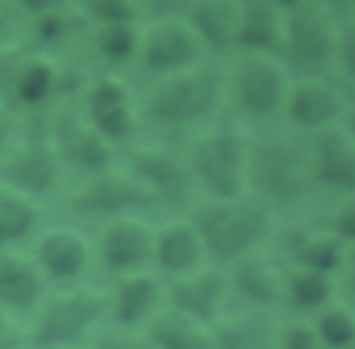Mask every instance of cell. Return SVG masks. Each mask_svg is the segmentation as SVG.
<instances>
[{
    "mask_svg": "<svg viewBox=\"0 0 355 349\" xmlns=\"http://www.w3.org/2000/svg\"><path fill=\"white\" fill-rule=\"evenodd\" d=\"M247 186L261 205H300L313 188V141L300 130H266L247 144Z\"/></svg>",
    "mask_w": 355,
    "mask_h": 349,
    "instance_id": "obj_1",
    "label": "cell"
},
{
    "mask_svg": "<svg viewBox=\"0 0 355 349\" xmlns=\"http://www.w3.org/2000/svg\"><path fill=\"white\" fill-rule=\"evenodd\" d=\"M189 224L216 263H236L272 233V213L258 199H211L191 211Z\"/></svg>",
    "mask_w": 355,
    "mask_h": 349,
    "instance_id": "obj_2",
    "label": "cell"
},
{
    "mask_svg": "<svg viewBox=\"0 0 355 349\" xmlns=\"http://www.w3.org/2000/svg\"><path fill=\"white\" fill-rule=\"evenodd\" d=\"M225 86L227 78L219 64H197L161 78L144 100V114L150 122L164 127L197 125L216 111Z\"/></svg>",
    "mask_w": 355,
    "mask_h": 349,
    "instance_id": "obj_3",
    "label": "cell"
},
{
    "mask_svg": "<svg viewBox=\"0 0 355 349\" xmlns=\"http://www.w3.org/2000/svg\"><path fill=\"white\" fill-rule=\"evenodd\" d=\"M283 11V47L280 55L288 66L300 69L313 80L319 72L330 69L338 55L341 25L333 11L311 0H286Z\"/></svg>",
    "mask_w": 355,
    "mask_h": 349,
    "instance_id": "obj_4",
    "label": "cell"
},
{
    "mask_svg": "<svg viewBox=\"0 0 355 349\" xmlns=\"http://www.w3.org/2000/svg\"><path fill=\"white\" fill-rule=\"evenodd\" d=\"M189 169L211 199H239L247 188V141L236 127H214L191 144Z\"/></svg>",
    "mask_w": 355,
    "mask_h": 349,
    "instance_id": "obj_5",
    "label": "cell"
},
{
    "mask_svg": "<svg viewBox=\"0 0 355 349\" xmlns=\"http://www.w3.org/2000/svg\"><path fill=\"white\" fill-rule=\"evenodd\" d=\"M108 310V296L94 291H69L47 302L31 332L39 349H64L78 343Z\"/></svg>",
    "mask_w": 355,
    "mask_h": 349,
    "instance_id": "obj_6",
    "label": "cell"
},
{
    "mask_svg": "<svg viewBox=\"0 0 355 349\" xmlns=\"http://www.w3.org/2000/svg\"><path fill=\"white\" fill-rule=\"evenodd\" d=\"M236 105L252 119H272L286 108L288 75L272 55H241L230 75Z\"/></svg>",
    "mask_w": 355,
    "mask_h": 349,
    "instance_id": "obj_7",
    "label": "cell"
},
{
    "mask_svg": "<svg viewBox=\"0 0 355 349\" xmlns=\"http://www.w3.org/2000/svg\"><path fill=\"white\" fill-rule=\"evenodd\" d=\"M202 44L197 42L194 30L186 25L183 14L155 19L139 42V66L150 75H175L191 69L202 58Z\"/></svg>",
    "mask_w": 355,
    "mask_h": 349,
    "instance_id": "obj_8",
    "label": "cell"
},
{
    "mask_svg": "<svg viewBox=\"0 0 355 349\" xmlns=\"http://www.w3.org/2000/svg\"><path fill=\"white\" fill-rule=\"evenodd\" d=\"M128 172L164 205L186 208L194 199L197 180L189 161L164 147H139L128 152Z\"/></svg>",
    "mask_w": 355,
    "mask_h": 349,
    "instance_id": "obj_9",
    "label": "cell"
},
{
    "mask_svg": "<svg viewBox=\"0 0 355 349\" xmlns=\"http://www.w3.org/2000/svg\"><path fill=\"white\" fill-rule=\"evenodd\" d=\"M158 205V199L125 169H105L100 174H92L72 197H69V208L86 216H122L130 211H141V208H153Z\"/></svg>",
    "mask_w": 355,
    "mask_h": 349,
    "instance_id": "obj_10",
    "label": "cell"
},
{
    "mask_svg": "<svg viewBox=\"0 0 355 349\" xmlns=\"http://www.w3.org/2000/svg\"><path fill=\"white\" fill-rule=\"evenodd\" d=\"M0 180L6 188L22 197H42L58 180V155L47 138H28L0 163Z\"/></svg>",
    "mask_w": 355,
    "mask_h": 349,
    "instance_id": "obj_11",
    "label": "cell"
},
{
    "mask_svg": "<svg viewBox=\"0 0 355 349\" xmlns=\"http://www.w3.org/2000/svg\"><path fill=\"white\" fill-rule=\"evenodd\" d=\"M283 111L294 130L313 136L319 130L333 127L344 116V97L338 94L336 86H330L319 78H313V80L305 78L288 89Z\"/></svg>",
    "mask_w": 355,
    "mask_h": 349,
    "instance_id": "obj_12",
    "label": "cell"
},
{
    "mask_svg": "<svg viewBox=\"0 0 355 349\" xmlns=\"http://www.w3.org/2000/svg\"><path fill=\"white\" fill-rule=\"evenodd\" d=\"M86 119L108 144L130 138L136 130V114L128 86L111 75L94 80L86 94Z\"/></svg>",
    "mask_w": 355,
    "mask_h": 349,
    "instance_id": "obj_13",
    "label": "cell"
},
{
    "mask_svg": "<svg viewBox=\"0 0 355 349\" xmlns=\"http://www.w3.org/2000/svg\"><path fill=\"white\" fill-rule=\"evenodd\" d=\"M53 150L61 161L89 172L100 174L111 169V144L83 119L75 114H58L53 122Z\"/></svg>",
    "mask_w": 355,
    "mask_h": 349,
    "instance_id": "obj_14",
    "label": "cell"
},
{
    "mask_svg": "<svg viewBox=\"0 0 355 349\" xmlns=\"http://www.w3.org/2000/svg\"><path fill=\"white\" fill-rule=\"evenodd\" d=\"M313 141V180L316 186L355 197V141L341 125L319 130Z\"/></svg>",
    "mask_w": 355,
    "mask_h": 349,
    "instance_id": "obj_15",
    "label": "cell"
},
{
    "mask_svg": "<svg viewBox=\"0 0 355 349\" xmlns=\"http://www.w3.org/2000/svg\"><path fill=\"white\" fill-rule=\"evenodd\" d=\"M233 47L244 55H280L283 47V11L280 3L255 0L239 3V22Z\"/></svg>",
    "mask_w": 355,
    "mask_h": 349,
    "instance_id": "obj_16",
    "label": "cell"
},
{
    "mask_svg": "<svg viewBox=\"0 0 355 349\" xmlns=\"http://www.w3.org/2000/svg\"><path fill=\"white\" fill-rule=\"evenodd\" d=\"M153 247L155 235L144 224L133 219H116L100 235V260L108 271L125 277L153 258Z\"/></svg>",
    "mask_w": 355,
    "mask_h": 349,
    "instance_id": "obj_17",
    "label": "cell"
},
{
    "mask_svg": "<svg viewBox=\"0 0 355 349\" xmlns=\"http://www.w3.org/2000/svg\"><path fill=\"white\" fill-rule=\"evenodd\" d=\"M225 291H227L225 274L219 269H208V271L175 280L169 285V305L178 316H186L194 324L205 327L219 316Z\"/></svg>",
    "mask_w": 355,
    "mask_h": 349,
    "instance_id": "obj_18",
    "label": "cell"
},
{
    "mask_svg": "<svg viewBox=\"0 0 355 349\" xmlns=\"http://www.w3.org/2000/svg\"><path fill=\"white\" fill-rule=\"evenodd\" d=\"M230 283L241 299H247L258 310H272L286 302V277L280 269L263 255H244L241 260L230 263Z\"/></svg>",
    "mask_w": 355,
    "mask_h": 349,
    "instance_id": "obj_19",
    "label": "cell"
},
{
    "mask_svg": "<svg viewBox=\"0 0 355 349\" xmlns=\"http://www.w3.org/2000/svg\"><path fill=\"white\" fill-rule=\"evenodd\" d=\"M183 19L194 30L202 50L222 55L233 47L236 22H239V3H227V0L189 3V6H183Z\"/></svg>",
    "mask_w": 355,
    "mask_h": 349,
    "instance_id": "obj_20",
    "label": "cell"
},
{
    "mask_svg": "<svg viewBox=\"0 0 355 349\" xmlns=\"http://www.w3.org/2000/svg\"><path fill=\"white\" fill-rule=\"evenodd\" d=\"M36 263L53 280H75L89 263V247L72 230H50L36 247Z\"/></svg>",
    "mask_w": 355,
    "mask_h": 349,
    "instance_id": "obj_21",
    "label": "cell"
},
{
    "mask_svg": "<svg viewBox=\"0 0 355 349\" xmlns=\"http://www.w3.org/2000/svg\"><path fill=\"white\" fill-rule=\"evenodd\" d=\"M158 294H161V288H158V280L153 274L133 271V274H125L116 283V288L108 299V310H111L116 324L136 327V324H141L153 316Z\"/></svg>",
    "mask_w": 355,
    "mask_h": 349,
    "instance_id": "obj_22",
    "label": "cell"
},
{
    "mask_svg": "<svg viewBox=\"0 0 355 349\" xmlns=\"http://www.w3.org/2000/svg\"><path fill=\"white\" fill-rule=\"evenodd\" d=\"M214 349H280V332L266 310L227 319L211 335Z\"/></svg>",
    "mask_w": 355,
    "mask_h": 349,
    "instance_id": "obj_23",
    "label": "cell"
},
{
    "mask_svg": "<svg viewBox=\"0 0 355 349\" xmlns=\"http://www.w3.org/2000/svg\"><path fill=\"white\" fill-rule=\"evenodd\" d=\"M44 291L42 271L17 255L0 258V307L3 310H28L39 302Z\"/></svg>",
    "mask_w": 355,
    "mask_h": 349,
    "instance_id": "obj_24",
    "label": "cell"
},
{
    "mask_svg": "<svg viewBox=\"0 0 355 349\" xmlns=\"http://www.w3.org/2000/svg\"><path fill=\"white\" fill-rule=\"evenodd\" d=\"M286 249L297 269L319 271V274H333L344 263V244L336 235H319L308 230H291L286 235Z\"/></svg>",
    "mask_w": 355,
    "mask_h": 349,
    "instance_id": "obj_25",
    "label": "cell"
},
{
    "mask_svg": "<svg viewBox=\"0 0 355 349\" xmlns=\"http://www.w3.org/2000/svg\"><path fill=\"white\" fill-rule=\"evenodd\" d=\"M202 255V244L194 233V227L186 222L169 224L155 235V247H153V258L158 260V266L169 274H186L197 266Z\"/></svg>",
    "mask_w": 355,
    "mask_h": 349,
    "instance_id": "obj_26",
    "label": "cell"
},
{
    "mask_svg": "<svg viewBox=\"0 0 355 349\" xmlns=\"http://www.w3.org/2000/svg\"><path fill=\"white\" fill-rule=\"evenodd\" d=\"M147 341L153 343V349H214L211 335L200 324L178 313H164L150 319Z\"/></svg>",
    "mask_w": 355,
    "mask_h": 349,
    "instance_id": "obj_27",
    "label": "cell"
},
{
    "mask_svg": "<svg viewBox=\"0 0 355 349\" xmlns=\"http://www.w3.org/2000/svg\"><path fill=\"white\" fill-rule=\"evenodd\" d=\"M55 86H58V75L53 64L42 58H31L17 66V75L11 80V94L22 105H42L55 91Z\"/></svg>",
    "mask_w": 355,
    "mask_h": 349,
    "instance_id": "obj_28",
    "label": "cell"
},
{
    "mask_svg": "<svg viewBox=\"0 0 355 349\" xmlns=\"http://www.w3.org/2000/svg\"><path fill=\"white\" fill-rule=\"evenodd\" d=\"M36 219L39 211L28 197L0 186V249L22 241L33 230Z\"/></svg>",
    "mask_w": 355,
    "mask_h": 349,
    "instance_id": "obj_29",
    "label": "cell"
},
{
    "mask_svg": "<svg viewBox=\"0 0 355 349\" xmlns=\"http://www.w3.org/2000/svg\"><path fill=\"white\" fill-rule=\"evenodd\" d=\"M330 277L308 269H294L286 274V299L300 310H319L330 302Z\"/></svg>",
    "mask_w": 355,
    "mask_h": 349,
    "instance_id": "obj_30",
    "label": "cell"
},
{
    "mask_svg": "<svg viewBox=\"0 0 355 349\" xmlns=\"http://www.w3.org/2000/svg\"><path fill=\"white\" fill-rule=\"evenodd\" d=\"M141 33L136 30V22L125 25H100L94 30V47L105 61H128L133 53H139Z\"/></svg>",
    "mask_w": 355,
    "mask_h": 349,
    "instance_id": "obj_31",
    "label": "cell"
},
{
    "mask_svg": "<svg viewBox=\"0 0 355 349\" xmlns=\"http://www.w3.org/2000/svg\"><path fill=\"white\" fill-rule=\"evenodd\" d=\"M316 335L322 346L330 349H349L355 343V316L347 307H324L316 321Z\"/></svg>",
    "mask_w": 355,
    "mask_h": 349,
    "instance_id": "obj_32",
    "label": "cell"
},
{
    "mask_svg": "<svg viewBox=\"0 0 355 349\" xmlns=\"http://www.w3.org/2000/svg\"><path fill=\"white\" fill-rule=\"evenodd\" d=\"M80 11L97 28L100 25H125V22H136L141 17V8L133 3H125V0H92V3H83Z\"/></svg>",
    "mask_w": 355,
    "mask_h": 349,
    "instance_id": "obj_33",
    "label": "cell"
},
{
    "mask_svg": "<svg viewBox=\"0 0 355 349\" xmlns=\"http://www.w3.org/2000/svg\"><path fill=\"white\" fill-rule=\"evenodd\" d=\"M69 17L64 14L61 6H53L50 11L33 17V36L42 42V44H58L67 33H69Z\"/></svg>",
    "mask_w": 355,
    "mask_h": 349,
    "instance_id": "obj_34",
    "label": "cell"
},
{
    "mask_svg": "<svg viewBox=\"0 0 355 349\" xmlns=\"http://www.w3.org/2000/svg\"><path fill=\"white\" fill-rule=\"evenodd\" d=\"M280 349H324V346L311 324L294 321L280 332Z\"/></svg>",
    "mask_w": 355,
    "mask_h": 349,
    "instance_id": "obj_35",
    "label": "cell"
},
{
    "mask_svg": "<svg viewBox=\"0 0 355 349\" xmlns=\"http://www.w3.org/2000/svg\"><path fill=\"white\" fill-rule=\"evenodd\" d=\"M336 64H338V69L344 72V78L355 80V19L347 22V25H341Z\"/></svg>",
    "mask_w": 355,
    "mask_h": 349,
    "instance_id": "obj_36",
    "label": "cell"
},
{
    "mask_svg": "<svg viewBox=\"0 0 355 349\" xmlns=\"http://www.w3.org/2000/svg\"><path fill=\"white\" fill-rule=\"evenodd\" d=\"M330 227H333V235H336L341 244H344V241H347V244H355V197L347 199V202L336 211Z\"/></svg>",
    "mask_w": 355,
    "mask_h": 349,
    "instance_id": "obj_37",
    "label": "cell"
},
{
    "mask_svg": "<svg viewBox=\"0 0 355 349\" xmlns=\"http://www.w3.org/2000/svg\"><path fill=\"white\" fill-rule=\"evenodd\" d=\"M94 349H153L147 338H136L130 332H103L94 341Z\"/></svg>",
    "mask_w": 355,
    "mask_h": 349,
    "instance_id": "obj_38",
    "label": "cell"
},
{
    "mask_svg": "<svg viewBox=\"0 0 355 349\" xmlns=\"http://www.w3.org/2000/svg\"><path fill=\"white\" fill-rule=\"evenodd\" d=\"M341 271H344V294H347V302H349V313L355 316V244L349 249H344Z\"/></svg>",
    "mask_w": 355,
    "mask_h": 349,
    "instance_id": "obj_39",
    "label": "cell"
},
{
    "mask_svg": "<svg viewBox=\"0 0 355 349\" xmlns=\"http://www.w3.org/2000/svg\"><path fill=\"white\" fill-rule=\"evenodd\" d=\"M22 343V332L8 319V313L0 307V349H17Z\"/></svg>",
    "mask_w": 355,
    "mask_h": 349,
    "instance_id": "obj_40",
    "label": "cell"
},
{
    "mask_svg": "<svg viewBox=\"0 0 355 349\" xmlns=\"http://www.w3.org/2000/svg\"><path fill=\"white\" fill-rule=\"evenodd\" d=\"M11 138H14V116H11V111L0 102V152L8 150Z\"/></svg>",
    "mask_w": 355,
    "mask_h": 349,
    "instance_id": "obj_41",
    "label": "cell"
},
{
    "mask_svg": "<svg viewBox=\"0 0 355 349\" xmlns=\"http://www.w3.org/2000/svg\"><path fill=\"white\" fill-rule=\"evenodd\" d=\"M341 127H344V130H347V136L355 141V105L344 111V125H341Z\"/></svg>",
    "mask_w": 355,
    "mask_h": 349,
    "instance_id": "obj_42",
    "label": "cell"
},
{
    "mask_svg": "<svg viewBox=\"0 0 355 349\" xmlns=\"http://www.w3.org/2000/svg\"><path fill=\"white\" fill-rule=\"evenodd\" d=\"M11 19H14V8H8V6L0 3V33L6 30V25H8Z\"/></svg>",
    "mask_w": 355,
    "mask_h": 349,
    "instance_id": "obj_43",
    "label": "cell"
}]
</instances>
